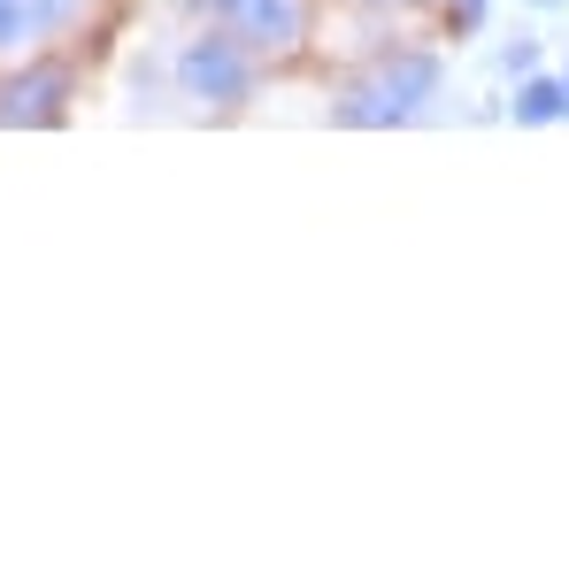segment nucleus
Segmentation results:
<instances>
[{
  "instance_id": "0eeeda50",
  "label": "nucleus",
  "mask_w": 569,
  "mask_h": 561,
  "mask_svg": "<svg viewBox=\"0 0 569 561\" xmlns=\"http://www.w3.org/2000/svg\"><path fill=\"white\" fill-rule=\"evenodd\" d=\"M539 62H547L539 31H516V39H500V47H492V70H500V78H531Z\"/></svg>"
},
{
  "instance_id": "f257e3e1",
  "label": "nucleus",
  "mask_w": 569,
  "mask_h": 561,
  "mask_svg": "<svg viewBox=\"0 0 569 561\" xmlns=\"http://www.w3.org/2000/svg\"><path fill=\"white\" fill-rule=\"evenodd\" d=\"M439 100H447L439 47H385L370 70H355L331 93V123L339 131H408V123H431Z\"/></svg>"
},
{
  "instance_id": "9d476101",
  "label": "nucleus",
  "mask_w": 569,
  "mask_h": 561,
  "mask_svg": "<svg viewBox=\"0 0 569 561\" xmlns=\"http://www.w3.org/2000/svg\"><path fill=\"white\" fill-rule=\"evenodd\" d=\"M562 78H569V62H562Z\"/></svg>"
},
{
  "instance_id": "f03ea898",
  "label": "nucleus",
  "mask_w": 569,
  "mask_h": 561,
  "mask_svg": "<svg viewBox=\"0 0 569 561\" xmlns=\"http://www.w3.org/2000/svg\"><path fill=\"white\" fill-rule=\"evenodd\" d=\"M170 86L178 100H192V116H247L262 93V54L223 23H200L170 47Z\"/></svg>"
},
{
  "instance_id": "20e7f679",
  "label": "nucleus",
  "mask_w": 569,
  "mask_h": 561,
  "mask_svg": "<svg viewBox=\"0 0 569 561\" xmlns=\"http://www.w3.org/2000/svg\"><path fill=\"white\" fill-rule=\"evenodd\" d=\"M70 93H78V62L70 54H31L8 86H0V123L8 131H47L70 116Z\"/></svg>"
},
{
  "instance_id": "6e6552de",
  "label": "nucleus",
  "mask_w": 569,
  "mask_h": 561,
  "mask_svg": "<svg viewBox=\"0 0 569 561\" xmlns=\"http://www.w3.org/2000/svg\"><path fill=\"white\" fill-rule=\"evenodd\" d=\"M485 8H492V0H439L447 39H477V31H485Z\"/></svg>"
},
{
  "instance_id": "39448f33",
  "label": "nucleus",
  "mask_w": 569,
  "mask_h": 561,
  "mask_svg": "<svg viewBox=\"0 0 569 561\" xmlns=\"http://www.w3.org/2000/svg\"><path fill=\"white\" fill-rule=\"evenodd\" d=\"M86 16H93V0H0V62H31V54L62 47Z\"/></svg>"
},
{
  "instance_id": "1a4fd4ad",
  "label": "nucleus",
  "mask_w": 569,
  "mask_h": 561,
  "mask_svg": "<svg viewBox=\"0 0 569 561\" xmlns=\"http://www.w3.org/2000/svg\"><path fill=\"white\" fill-rule=\"evenodd\" d=\"M378 8H439V0H378Z\"/></svg>"
},
{
  "instance_id": "7ed1b4c3",
  "label": "nucleus",
  "mask_w": 569,
  "mask_h": 561,
  "mask_svg": "<svg viewBox=\"0 0 569 561\" xmlns=\"http://www.w3.org/2000/svg\"><path fill=\"white\" fill-rule=\"evenodd\" d=\"M200 23H223L231 39H247L262 62H300L316 8L308 0H186Z\"/></svg>"
},
{
  "instance_id": "423d86ee",
  "label": "nucleus",
  "mask_w": 569,
  "mask_h": 561,
  "mask_svg": "<svg viewBox=\"0 0 569 561\" xmlns=\"http://www.w3.org/2000/svg\"><path fill=\"white\" fill-rule=\"evenodd\" d=\"M508 123L516 131H547V123H569V78L555 70H531V78H516V100H508Z\"/></svg>"
}]
</instances>
